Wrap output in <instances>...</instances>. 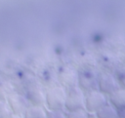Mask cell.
<instances>
[{
  "mask_svg": "<svg viewBox=\"0 0 125 118\" xmlns=\"http://www.w3.org/2000/svg\"><path fill=\"white\" fill-rule=\"evenodd\" d=\"M90 118H97V117H96V115H93V114H91V115H90Z\"/></svg>",
  "mask_w": 125,
  "mask_h": 118,
  "instance_id": "18",
  "label": "cell"
},
{
  "mask_svg": "<svg viewBox=\"0 0 125 118\" xmlns=\"http://www.w3.org/2000/svg\"><path fill=\"white\" fill-rule=\"evenodd\" d=\"M114 76L121 89H125V67H119L115 70Z\"/></svg>",
  "mask_w": 125,
  "mask_h": 118,
  "instance_id": "13",
  "label": "cell"
},
{
  "mask_svg": "<svg viewBox=\"0 0 125 118\" xmlns=\"http://www.w3.org/2000/svg\"><path fill=\"white\" fill-rule=\"evenodd\" d=\"M6 100L12 110V113L20 116H23L25 110L30 105L26 97L18 93H12Z\"/></svg>",
  "mask_w": 125,
  "mask_h": 118,
  "instance_id": "7",
  "label": "cell"
},
{
  "mask_svg": "<svg viewBox=\"0 0 125 118\" xmlns=\"http://www.w3.org/2000/svg\"><path fill=\"white\" fill-rule=\"evenodd\" d=\"M94 115H96L97 118H117L118 110L108 102L104 105L101 109H99Z\"/></svg>",
  "mask_w": 125,
  "mask_h": 118,
  "instance_id": "11",
  "label": "cell"
},
{
  "mask_svg": "<svg viewBox=\"0 0 125 118\" xmlns=\"http://www.w3.org/2000/svg\"><path fill=\"white\" fill-rule=\"evenodd\" d=\"M85 97L86 94L78 86L67 89L64 110L70 112L78 109H85Z\"/></svg>",
  "mask_w": 125,
  "mask_h": 118,
  "instance_id": "2",
  "label": "cell"
},
{
  "mask_svg": "<svg viewBox=\"0 0 125 118\" xmlns=\"http://www.w3.org/2000/svg\"><path fill=\"white\" fill-rule=\"evenodd\" d=\"M12 114V110L7 100L0 98V118H9Z\"/></svg>",
  "mask_w": 125,
  "mask_h": 118,
  "instance_id": "12",
  "label": "cell"
},
{
  "mask_svg": "<svg viewBox=\"0 0 125 118\" xmlns=\"http://www.w3.org/2000/svg\"><path fill=\"white\" fill-rule=\"evenodd\" d=\"M9 118H23L22 116H20V115H17V114H12Z\"/></svg>",
  "mask_w": 125,
  "mask_h": 118,
  "instance_id": "17",
  "label": "cell"
},
{
  "mask_svg": "<svg viewBox=\"0 0 125 118\" xmlns=\"http://www.w3.org/2000/svg\"><path fill=\"white\" fill-rule=\"evenodd\" d=\"M117 118H125V109L118 111V116H117Z\"/></svg>",
  "mask_w": 125,
  "mask_h": 118,
  "instance_id": "16",
  "label": "cell"
},
{
  "mask_svg": "<svg viewBox=\"0 0 125 118\" xmlns=\"http://www.w3.org/2000/svg\"><path fill=\"white\" fill-rule=\"evenodd\" d=\"M66 89L61 85L53 86L46 91V107L48 110H64Z\"/></svg>",
  "mask_w": 125,
  "mask_h": 118,
  "instance_id": "1",
  "label": "cell"
},
{
  "mask_svg": "<svg viewBox=\"0 0 125 118\" xmlns=\"http://www.w3.org/2000/svg\"><path fill=\"white\" fill-rule=\"evenodd\" d=\"M58 79H59L60 85L67 90V89L78 86L79 72L72 66L64 65L59 69Z\"/></svg>",
  "mask_w": 125,
  "mask_h": 118,
  "instance_id": "4",
  "label": "cell"
},
{
  "mask_svg": "<svg viewBox=\"0 0 125 118\" xmlns=\"http://www.w3.org/2000/svg\"><path fill=\"white\" fill-rule=\"evenodd\" d=\"M67 118H90V113L86 109H78L70 112H66Z\"/></svg>",
  "mask_w": 125,
  "mask_h": 118,
  "instance_id": "14",
  "label": "cell"
},
{
  "mask_svg": "<svg viewBox=\"0 0 125 118\" xmlns=\"http://www.w3.org/2000/svg\"><path fill=\"white\" fill-rule=\"evenodd\" d=\"M108 103V97L103 94L99 90H95L86 93L85 97V109L90 114H96V112L101 109L104 105Z\"/></svg>",
  "mask_w": 125,
  "mask_h": 118,
  "instance_id": "3",
  "label": "cell"
},
{
  "mask_svg": "<svg viewBox=\"0 0 125 118\" xmlns=\"http://www.w3.org/2000/svg\"><path fill=\"white\" fill-rule=\"evenodd\" d=\"M48 109L45 106L29 105L23 114V118H47Z\"/></svg>",
  "mask_w": 125,
  "mask_h": 118,
  "instance_id": "10",
  "label": "cell"
},
{
  "mask_svg": "<svg viewBox=\"0 0 125 118\" xmlns=\"http://www.w3.org/2000/svg\"><path fill=\"white\" fill-rule=\"evenodd\" d=\"M98 82H99V74L96 73L91 68H87L79 72L78 87L85 94L98 90Z\"/></svg>",
  "mask_w": 125,
  "mask_h": 118,
  "instance_id": "5",
  "label": "cell"
},
{
  "mask_svg": "<svg viewBox=\"0 0 125 118\" xmlns=\"http://www.w3.org/2000/svg\"><path fill=\"white\" fill-rule=\"evenodd\" d=\"M108 102L119 110L125 109V89H119L108 97Z\"/></svg>",
  "mask_w": 125,
  "mask_h": 118,
  "instance_id": "9",
  "label": "cell"
},
{
  "mask_svg": "<svg viewBox=\"0 0 125 118\" xmlns=\"http://www.w3.org/2000/svg\"><path fill=\"white\" fill-rule=\"evenodd\" d=\"M25 97L30 105H46V91L39 86L30 87L26 91Z\"/></svg>",
  "mask_w": 125,
  "mask_h": 118,
  "instance_id": "8",
  "label": "cell"
},
{
  "mask_svg": "<svg viewBox=\"0 0 125 118\" xmlns=\"http://www.w3.org/2000/svg\"><path fill=\"white\" fill-rule=\"evenodd\" d=\"M47 118H67L65 110H48Z\"/></svg>",
  "mask_w": 125,
  "mask_h": 118,
  "instance_id": "15",
  "label": "cell"
},
{
  "mask_svg": "<svg viewBox=\"0 0 125 118\" xmlns=\"http://www.w3.org/2000/svg\"><path fill=\"white\" fill-rule=\"evenodd\" d=\"M120 89V86L114 76V74L109 72H102L99 74L98 90L103 94L109 97L111 94Z\"/></svg>",
  "mask_w": 125,
  "mask_h": 118,
  "instance_id": "6",
  "label": "cell"
}]
</instances>
